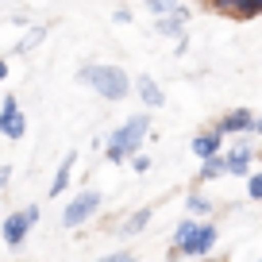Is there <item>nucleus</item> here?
Returning a JSON list of instances; mask_svg holds the SVG:
<instances>
[{"mask_svg": "<svg viewBox=\"0 0 262 262\" xmlns=\"http://www.w3.org/2000/svg\"><path fill=\"white\" fill-rule=\"evenodd\" d=\"M42 35H47V27H31V31H27V39L24 42H19V50H31V47H39V42H42Z\"/></svg>", "mask_w": 262, "mask_h": 262, "instance_id": "14", "label": "nucleus"}, {"mask_svg": "<svg viewBox=\"0 0 262 262\" xmlns=\"http://www.w3.org/2000/svg\"><path fill=\"white\" fill-rule=\"evenodd\" d=\"M193 231H196V224H193V220H185V224H181L178 231H173V243H178V247H185V243H189V235H193Z\"/></svg>", "mask_w": 262, "mask_h": 262, "instance_id": "15", "label": "nucleus"}, {"mask_svg": "<svg viewBox=\"0 0 262 262\" xmlns=\"http://www.w3.org/2000/svg\"><path fill=\"white\" fill-rule=\"evenodd\" d=\"M247 193H251V201H262V173L247 178Z\"/></svg>", "mask_w": 262, "mask_h": 262, "instance_id": "18", "label": "nucleus"}, {"mask_svg": "<svg viewBox=\"0 0 262 262\" xmlns=\"http://www.w3.org/2000/svg\"><path fill=\"white\" fill-rule=\"evenodd\" d=\"M131 166H135V170H139V173H143V170H150V158H143V155H135V158H131Z\"/></svg>", "mask_w": 262, "mask_h": 262, "instance_id": "21", "label": "nucleus"}, {"mask_svg": "<svg viewBox=\"0 0 262 262\" xmlns=\"http://www.w3.org/2000/svg\"><path fill=\"white\" fill-rule=\"evenodd\" d=\"M100 262H135V254H127V251H120V254H104Z\"/></svg>", "mask_w": 262, "mask_h": 262, "instance_id": "20", "label": "nucleus"}, {"mask_svg": "<svg viewBox=\"0 0 262 262\" xmlns=\"http://www.w3.org/2000/svg\"><path fill=\"white\" fill-rule=\"evenodd\" d=\"M193 155H201L208 162V158L220 155V131H208V135H196L193 139Z\"/></svg>", "mask_w": 262, "mask_h": 262, "instance_id": "8", "label": "nucleus"}, {"mask_svg": "<svg viewBox=\"0 0 262 262\" xmlns=\"http://www.w3.org/2000/svg\"><path fill=\"white\" fill-rule=\"evenodd\" d=\"M0 131L8 135V139H19L24 135V116L16 108V97H4V108H0Z\"/></svg>", "mask_w": 262, "mask_h": 262, "instance_id": "5", "label": "nucleus"}, {"mask_svg": "<svg viewBox=\"0 0 262 262\" xmlns=\"http://www.w3.org/2000/svg\"><path fill=\"white\" fill-rule=\"evenodd\" d=\"M4 181H8V170H0V185H4Z\"/></svg>", "mask_w": 262, "mask_h": 262, "instance_id": "23", "label": "nucleus"}, {"mask_svg": "<svg viewBox=\"0 0 262 262\" xmlns=\"http://www.w3.org/2000/svg\"><path fill=\"white\" fill-rule=\"evenodd\" d=\"M81 81L93 85V89H97L100 97H108V100H123L131 93L127 74H123L120 66H85V70H81Z\"/></svg>", "mask_w": 262, "mask_h": 262, "instance_id": "1", "label": "nucleus"}, {"mask_svg": "<svg viewBox=\"0 0 262 262\" xmlns=\"http://www.w3.org/2000/svg\"><path fill=\"white\" fill-rule=\"evenodd\" d=\"M254 131H262V120H254Z\"/></svg>", "mask_w": 262, "mask_h": 262, "instance_id": "24", "label": "nucleus"}, {"mask_svg": "<svg viewBox=\"0 0 262 262\" xmlns=\"http://www.w3.org/2000/svg\"><path fill=\"white\" fill-rule=\"evenodd\" d=\"M189 212H208V201H205V196H189Z\"/></svg>", "mask_w": 262, "mask_h": 262, "instance_id": "19", "label": "nucleus"}, {"mask_svg": "<svg viewBox=\"0 0 262 262\" xmlns=\"http://www.w3.org/2000/svg\"><path fill=\"white\" fill-rule=\"evenodd\" d=\"M97 205H100V193H97V189H85V193H77L74 201H70V208L62 212V224H66V228H77L81 220H89V216L97 212Z\"/></svg>", "mask_w": 262, "mask_h": 262, "instance_id": "3", "label": "nucleus"}, {"mask_svg": "<svg viewBox=\"0 0 262 262\" xmlns=\"http://www.w3.org/2000/svg\"><path fill=\"white\" fill-rule=\"evenodd\" d=\"M224 170H228V166H224V158L216 155V158H208V162H205V170H201V178H205V181H208V178H220Z\"/></svg>", "mask_w": 262, "mask_h": 262, "instance_id": "13", "label": "nucleus"}, {"mask_svg": "<svg viewBox=\"0 0 262 262\" xmlns=\"http://www.w3.org/2000/svg\"><path fill=\"white\" fill-rule=\"evenodd\" d=\"M212 243H216V228H212V224H201V228L189 235V243L178 247V254H208Z\"/></svg>", "mask_w": 262, "mask_h": 262, "instance_id": "4", "label": "nucleus"}, {"mask_svg": "<svg viewBox=\"0 0 262 262\" xmlns=\"http://www.w3.org/2000/svg\"><path fill=\"white\" fill-rule=\"evenodd\" d=\"M147 220H150V212L143 208V212H135V216L127 220V228H123V231H139V228H147Z\"/></svg>", "mask_w": 262, "mask_h": 262, "instance_id": "17", "label": "nucleus"}, {"mask_svg": "<svg viewBox=\"0 0 262 262\" xmlns=\"http://www.w3.org/2000/svg\"><path fill=\"white\" fill-rule=\"evenodd\" d=\"M247 162H251V150L247 147H235V155L224 158V166H228L231 173H247Z\"/></svg>", "mask_w": 262, "mask_h": 262, "instance_id": "11", "label": "nucleus"}, {"mask_svg": "<svg viewBox=\"0 0 262 262\" xmlns=\"http://www.w3.org/2000/svg\"><path fill=\"white\" fill-rule=\"evenodd\" d=\"M224 12H235V16H254V12H262V4H224Z\"/></svg>", "mask_w": 262, "mask_h": 262, "instance_id": "16", "label": "nucleus"}, {"mask_svg": "<svg viewBox=\"0 0 262 262\" xmlns=\"http://www.w3.org/2000/svg\"><path fill=\"white\" fill-rule=\"evenodd\" d=\"M139 97L147 100L150 108H158V104H162V100H166V97H162V89H158V85L150 81V77H139Z\"/></svg>", "mask_w": 262, "mask_h": 262, "instance_id": "10", "label": "nucleus"}, {"mask_svg": "<svg viewBox=\"0 0 262 262\" xmlns=\"http://www.w3.org/2000/svg\"><path fill=\"white\" fill-rule=\"evenodd\" d=\"M74 162H77V158H74V155H66V162H62V166H58V178H54V181H50V196H58V193H62V189H66V185H70V170H74Z\"/></svg>", "mask_w": 262, "mask_h": 262, "instance_id": "9", "label": "nucleus"}, {"mask_svg": "<svg viewBox=\"0 0 262 262\" xmlns=\"http://www.w3.org/2000/svg\"><path fill=\"white\" fill-rule=\"evenodd\" d=\"M228 131H254V116L247 108H235L231 116L220 120V135H228Z\"/></svg>", "mask_w": 262, "mask_h": 262, "instance_id": "7", "label": "nucleus"}, {"mask_svg": "<svg viewBox=\"0 0 262 262\" xmlns=\"http://www.w3.org/2000/svg\"><path fill=\"white\" fill-rule=\"evenodd\" d=\"M27 228H31L27 212L8 216V220H4V243H8V247H19V243H24V235H27Z\"/></svg>", "mask_w": 262, "mask_h": 262, "instance_id": "6", "label": "nucleus"}, {"mask_svg": "<svg viewBox=\"0 0 262 262\" xmlns=\"http://www.w3.org/2000/svg\"><path fill=\"white\" fill-rule=\"evenodd\" d=\"M4 77H8V66H4V62H0V81H4Z\"/></svg>", "mask_w": 262, "mask_h": 262, "instance_id": "22", "label": "nucleus"}, {"mask_svg": "<svg viewBox=\"0 0 262 262\" xmlns=\"http://www.w3.org/2000/svg\"><path fill=\"white\" fill-rule=\"evenodd\" d=\"M181 19H185V8H173V19H158V31H162V35H178Z\"/></svg>", "mask_w": 262, "mask_h": 262, "instance_id": "12", "label": "nucleus"}, {"mask_svg": "<svg viewBox=\"0 0 262 262\" xmlns=\"http://www.w3.org/2000/svg\"><path fill=\"white\" fill-rule=\"evenodd\" d=\"M147 127H150L147 116H135V120H127L120 131H112V139H108V158H112V162H123L131 150H139V143H143V135H147Z\"/></svg>", "mask_w": 262, "mask_h": 262, "instance_id": "2", "label": "nucleus"}]
</instances>
